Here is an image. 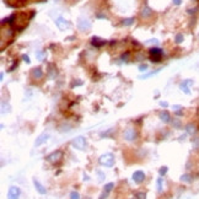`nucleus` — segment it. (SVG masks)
Wrapping results in <instances>:
<instances>
[{"label": "nucleus", "instance_id": "obj_1", "mask_svg": "<svg viewBox=\"0 0 199 199\" xmlns=\"http://www.w3.org/2000/svg\"><path fill=\"white\" fill-rule=\"evenodd\" d=\"M98 162L101 166H104V167H112L114 165V156L112 154H103L100 156L98 158Z\"/></svg>", "mask_w": 199, "mask_h": 199}, {"label": "nucleus", "instance_id": "obj_2", "mask_svg": "<svg viewBox=\"0 0 199 199\" xmlns=\"http://www.w3.org/2000/svg\"><path fill=\"white\" fill-rule=\"evenodd\" d=\"M71 145L77 149V150H80V151H84L86 148H87V141H86V138L85 137H76L71 140Z\"/></svg>", "mask_w": 199, "mask_h": 199}, {"label": "nucleus", "instance_id": "obj_3", "mask_svg": "<svg viewBox=\"0 0 199 199\" xmlns=\"http://www.w3.org/2000/svg\"><path fill=\"white\" fill-rule=\"evenodd\" d=\"M149 53H150V58H151V62H152V63H160V62H161L162 56H164V50H162V49L156 48V47H152V48H150Z\"/></svg>", "mask_w": 199, "mask_h": 199}, {"label": "nucleus", "instance_id": "obj_4", "mask_svg": "<svg viewBox=\"0 0 199 199\" xmlns=\"http://www.w3.org/2000/svg\"><path fill=\"white\" fill-rule=\"evenodd\" d=\"M63 158V151L62 150H56V151H53L52 154H49L47 157H46V160L50 164H57L59 162L60 160Z\"/></svg>", "mask_w": 199, "mask_h": 199}, {"label": "nucleus", "instance_id": "obj_5", "mask_svg": "<svg viewBox=\"0 0 199 199\" xmlns=\"http://www.w3.org/2000/svg\"><path fill=\"white\" fill-rule=\"evenodd\" d=\"M123 137H124V139L127 141H134L138 138V133H137V130L134 128H127L124 130V133H123Z\"/></svg>", "mask_w": 199, "mask_h": 199}, {"label": "nucleus", "instance_id": "obj_6", "mask_svg": "<svg viewBox=\"0 0 199 199\" xmlns=\"http://www.w3.org/2000/svg\"><path fill=\"white\" fill-rule=\"evenodd\" d=\"M21 189L16 185H11L8 191V199H20Z\"/></svg>", "mask_w": 199, "mask_h": 199}, {"label": "nucleus", "instance_id": "obj_7", "mask_svg": "<svg viewBox=\"0 0 199 199\" xmlns=\"http://www.w3.org/2000/svg\"><path fill=\"white\" fill-rule=\"evenodd\" d=\"M56 25H57V27L60 30V31H65V30H68L70 27V22L68 20H65L64 17L59 16L57 20H56Z\"/></svg>", "mask_w": 199, "mask_h": 199}, {"label": "nucleus", "instance_id": "obj_8", "mask_svg": "<svg viewBox=\"0 0 199 199\" xmlns=\"http://www.w3.org/2000/svg\"><path fill=\"white\" fill-rule=\"evenodd\" d=\"M193 84H194V81L192 80V79H187V80H184V81L181 83V85H179V90H181L182 92H184V94L189 95V94H191L189 86H192Z\"/></svg>", "mask_w": 199, "mask_h": 199}, {"label": "nucleus", "instance_id": "obj_9", "mask_svg": "<svg viewBox=\"0 0 199 199\" xmlns=\"http://www.w3.org/2000/svg\"><path fill=\"white\" fill-rule=\"evenodd\" d=\"M77 27L80 31H89L91 29V22L86 19H79L77 20Z\"/></svg>", "mask_w": 199, "mask_h": 199}, {"label": "nucleus", "instance_id": "obj_10", "mask_svg": "<svg viewBox=\"0 0 199 199\" xmlns=\"http://www.w3.org/2000/svg\"><path fill=\"white\" fill-rule=\"evenodd\" d=\"M131 178H133V181H134L135 183L140 184V183H143L144 179H145V173H144L143 171H135L134 173H133Z\"/></svg>", "mask_w": 199, "mask_h": 199}, {"label": "nucleus", "instance_id": "obj_11", "mask_svg": "<svg viewBox=\"0 0 199 199\" xmlns=\"http://www.w3.org/2000/svg\"><path fill=\"white\" fill-rule=\"evenodd\" d=\"M33 185H35V188H36V191L39 193V194H46L47 193V189L44 188V185L39 182L38 179H36V178H33Z\"/></svg>", "mask_w": 199, "mask_h": 199}, {"label": "nucleus", "instance_id": "obj_12", "mask_svg": "<svg viewBox=\"0 0 199 199\" xmlns=\"http://www.w3.org/2000/svg\"><path fill=\"white\" fill-rule=\"evenodd\" d=\"M48 138H49V135L47 134V133H42V134H41V135H39V137L36 139V141H35V146H36V148L41 146L42 144H44V143L48 140Z\"/></svg>", "mask_w": 199, "mask_h": 199}, {"label": "nucleus", "instance_id": "obj_13", "mask_svg": "<svg viewBox=\"0 0 199 199\" xmlns=\"http://www.w3.org/2000/svg\"><path fill=\"white\" fill-rule=\"evenodd\" d=\"M31 75L33 79H41L43 76V70L42 68H39V66H37V68H33L32 71H31Z\"/></svg>", "mask_w": 199, "mask_h": 199}, {"label": "nucleus", "instance_id": "obj_14", "mask_svg": "<svg viewBox=\"0 0 199 199\" xmlns=\"http://www.w3.org/2000/svg\"><path fill=\"white\" fill-rule=\"evenodd\" d=\"M160 119L164 123H170L171 122V114L168 113V111H161L160 112Z\"/></svg>", "mask_w": 199, "mask_h": 199}, {"label": "nucleus", "instance_id": "obj_15", "mask_svg": "<svg viewBox=\"0 0 199 199\" xmlns=\"http://www.w3.org/2000/svg\"><path fill=\"white\" fill-rule=\"evenodd\" d=\"M91 44L95 46V47H102V46L106 44V41H103V39H101V38H98V37H92Z\"/></svg>", "mask_w": 199, "mask_h": 199}, {"label": "nucleus", "instance_id": "obj_16", "mask_svg": "<svg viewBox=\"0 0 199 199\" xmlns=\"http://www.w3.org/2000/svg\"><path fill=\"white\" fill-rule=\"evenodd\" d=\"M152 15V10L149 8V6H145L144 9H143V11H141V16L144 17V19H146V17H150Z\"/></svg>", "mask_w": 199, "mask_h": 199}, {"label": "nucleus", "instance_id": "obj_17", "mask_svg": "<svg viewBox=\"0 0 199 199\" xmlns=\"http://www.w3.org/2000/svg\"><path fill=\"white\" fill-rule=\"evenodd\" d=\"M181 181L182 182H185V183H192L193 182V177L188 173H185V175H182L181 176Z\"/></svg>", "mask_w": 199, "mask_h": 199}, {"label": "nucleus", "instance_id": "obj_18", "mask_svg": "<svg viewBox=\"0 0 199 199\" xmlns=\"http://www.w3.org/2000/svg\"><path fill=\"white\" fill-rule=\"evenodd\" d=\"M134 21H135L134 17H128V19H124V20L122 21V23H123L124 26H130V25L134 23Z\"/></svg>", "mask_w": 199, "mask_h": 199}, {"label": "nucleus", "instance_id": "obj_19", "mask_svg": "<svg viewBox=\"0 0 199 199\" xmlns=\"http://www.w3.org/2000/svg\"><path fill=\"white\" fill-rule=\"evenodd\" d=\"M156 185H157V192L161 193V192H162V178H157Z\"/></svg>", "mask_w": 199, "mask_h": 199}, {"label": "nucleus", "instance_id": "obj_20", "mask_svg": "<svg viewBox=\"0 0 199 199\" xmlns=\"http://www.w3.org/2000/svg\"><path fill=\"white\" fill-rule=\"evenodd\" d=\"M185 129H187L188 134H194V133H195V127L193 124H188L187 127H185Z\"/></svg>", "mask_w": 199, "mask_h": 199}, {"label": "nucleus", "instance_id": "obj_21", "mask_svg": "<svg viewBox=\"0 0 199 199\" xmlns=\"http://www.w3.org/2000/svg\"><path fill=\"white\" fill-rule=\"evenodd\" d=\"M113 187H114V183H107V184H104V192H107V193H110L112 189H113Z\"/></svg>", "mask_w": 199, "mask_h": 199}, {"label": "nucleus", "instance_id": "obj_22", "mask_svg": "<svg viewBox=\"0 0 199 199\" xmlns=\"http://www.w3.org/2000/svg\"><path fill=\"white\" fill-rule=\"evenodd\" d=\"M160 70H161V69H157L156 71H151V73H148V74H145V75H141V76H140V79H148V77H150V76H152V75L157 74Z\"/></svg>", "mask_w": 199, "mask_h": 199}, {"label": "nucleus", "instance_id": "obj_23", "mask_svg": "<svg viewBox=\"0 0 199 199\" xmlns=\"http://www.w3.org/2000/svg\"><path fill=\"white\" fill-rule=\"evenodd\" d=\"M135 199H146V194L143 193V192H138L135 194Z\"/></svg>", "mask_w": 199, "mask_h": 199}, {"label": "nucleus", "instance_id": "obj_24", "mask_svg": "<svg viewBox=\"0 0 199 199\" xmlns=\"http://www.w3.org/2000/svg\"><path fill=\"white\" fill-rule=\"evenodd\" d=\"M183 35L182 33H178L177 36H176V38H175V41H176V43H182L183 42Z\"/></svg>", "mask_w": 199, "mask_h": 199}, {"label": "nucleus", "instance_id": "obj_25", "mask_svg": "<svg viewBox=\"0 0 199 199\" xmlns=\"http://www.w3.org/2000/svg\"><path fill=\"white\" fill-rule=\"evenodd\" d=\"M167 171H168V168H167L166 166H164V167H161V168H160V171H158V173H160V176H165V175L167 173Z\"/></svg>", "mask_w": 199, "mask_h": 199}, {"label": "nucleus", "instance_id": "obj_26", "mask_svg": "<svg viewBox=\"0 0 199 199\" xmlns=\"http://www.w3.org/2000/svg\"><path fill=\"white\" fill-rule=\"evenodd\" d=\"M70 199H80V194L77 192H71L70 193Z\"/></svg>", "mask_w": 199, "mask_h": 199}, {"label": "nucleus", "instance_id": "obj_27", "mask_svg": "<svg viewBox=\"0 0 199 199\" xmlns=\"http://www.w3.org/2000/svg\"><path fill=\"white\" fill-rule=\"evenodd\" d=\"M146 69H148V64H140L139 65V70L140 71H146Z\"/></svg>", "mask_w": 199, "mask_h": 199}, {"label": "nucleus", "instance_id": "obj_28", "mask_svg": "<svg viewBox=\"0 0 199 199\" xmlns=\"http://www.w3.org/2000/svg\"><path fill=\"white\" fill-rule=\"evenodd\" d=\"M22 59H23L26 63H27V64H30V63H31V60H30V57H29V56H26V54H23V56H22Z\"/></svg>", "mask_w": 199, "mask_h": 199}, {"label": "nucleus", "instance_id": "obj_29", "mask_svg": "<svg viewBox=\"0 0 199 199\" xmlns=\"http://www.w3.org/2000/svg\"><path fill=\"white\" fill-rule=\"evenodd\" d=\"M107 195H108V193L103 191V193L100 195V198H98V199H106V198H107Z\"/></svg>", "mask_w": 199, "mask_h": 199}, {"label": "nucleus", "instance_id": "obj_30", "mask_svg": "<svg viewBox=\"0 0 199 199\" xmlns=\"http://www.w3.org/2000/svg\"><path fill=\"white\" fill-rule=\"evenodd\" d=\"M173 125H175L176 128H179V127H181V122L178 121V119H176V121H173Z\"/></svg>", "mask_w": 199, "mask_h": 199}, {"label": "nucleus", "instance_id": "obj_31", "mask_svg": "<svg viewBox=\"0 0 199 199\" xmlns=\"http://www.w3.org/2000/svg\"><path fill=\"white\" fill-rule=\"evenodd\" d=\"M128 58H129V54H128V53H125V54L122 56V59H123L124 62H128Z\"/></svg>", "mask_w": 199, "mask_h": 199}, {"label": "nucleus", "instance_id": "obj_32", "mask_svg": "<svg viewBox=\"0 0 199 199\" xmlns=\"http://www.w3.org/2000/svg\"><path fill=\"white\" fill-rule=\"evenodd\" d=\"M172 2H173L175 5H181L182 4V0H172Z\"/></svg>", "mask_w": 199, "mask_h": 199}, {"label": "nucleus", "instance_id": "obj_33", "mask_svg": "<svg viewBox=\"0 0 199 199\" xmlns=\"http://www.w3.org/2000/svg\"><path fill=\"white\" fill-rule=\"evenodd\" d=\"M98 176H100V178H98V181H103V178H104V175L102 173V172H98Z\"/></svg>", "mask_w": 199, "mask_h": 199}, {"label": "nucleus", "instance_id": "obj_34", "mask_svg": "<svg viewBox=\"0 0 199 199\" xmlns=\"http://www.w3.org/2000/svg\"><path fill=\"white\" fill-rule=\"evenodd\" d=\"M160 104L162 106V107H167V106H168V103H167V102H164V101H161Z\"/></svg>", "mask_w": 199, "mask_h": 199}, {"label": "nucleus", "instance_id": "obj_35", "mask_svg": "<svg viewBox=\"0 0 199 199\" xmlns=\"http://www.w3.org/2000/svg\"><path fill=\"white\" fill-rule=\"evenodd\" d=\"M77 85H81V83H73V86H77Z\"/></svg>", "mask_w": 199, "mask_h": 199}, {"label": "nucleus", "instance_id": "obj_36", "mask_svg": "<svg viewBox=\"0 0 199 199\" xmlns=\"http://www.w3.org/2000/svg\"><path fill=\"white\" fill-rule=\"evenodd\" d=\"M87 199H89V198H87Z\"/></svg>", "mask_w": 199, "mask_h": 199}, {"label": "nucleus", "instance_id": "obj_37", "mask_svg": "<svg viewBox=\"0 0 199 199\" xmlns=\"http://www.w3.org/2000/svg\"><path fill=\"white\" fill-rule=\"evenodd\" d=\"M134 199H135V198H134Z\"/></svg>", "mask_w": 199, "mask_h": 199}]
</instances>
